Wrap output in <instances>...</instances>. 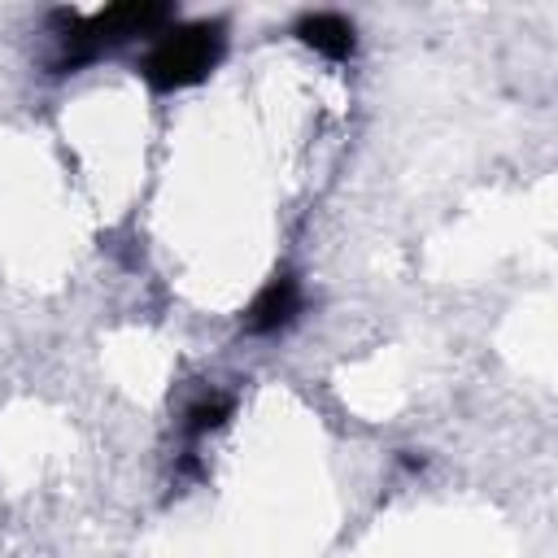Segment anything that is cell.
<instances>
[{
    "label": "cell",
    "mask_w": 558,
    "mask_h": 558,
    "mask_svg": "<svg viewBox=\"0 0 558 558\" xmlns=\"http://www.w3.org/2000/svg\"><path fill=\"white\" fill-rule=\"evenodd\" d=\"M170 22H174V9L157 4V0L109 4L96 13H65L61 9V13H52V35H57L52 74H74L135 35H161Z\"/></svg>",
    "instance_id": "6da1fadb"
},
{
    "label": "cell",
    "mask_w": 558,
    "mask_h": 558,
    "mask_svg": "<svg viewBox=\"0 0 558 558\" xmlns=\"http://www.w3.org/2000/svg\"><path fill=\"white\" fill-rule=\"evenodd\" d=\"M227 52V26L218 17H201V22H170L161 35H153L140 74L153 92L170 96V92H187L196 83H205L218 61Z\"/></svg>",
    "instance_id": "7a4b0ae2"
},
{
    "label": "cell",
    "mask_w": 558,
    "mask_h": 558,
    "mask_svg": "<svg viewBox=\"0 0 558 558\" xmlns=\"http://www.w3.org/2000/svg\"><path fill=\"white\" fill-rule=\"evenodd\" d=\"M305 310V288L292 270H275L248 301L244 310V331L248 336H279L288 331Z\"/></svg>",
    "instance_id": "3957f363"
},
{
    "label": "cell",
    "mask_w": 558,
    "mask_h": 558,
    "mask_svg": "<svg viewBox=\"0 0 558 558\" xmlns=\"http://www.w3.org/2000/svg\"><path fill=\"white\" fill-rule=\"evenodd\" d=\"M292 35L305 44V48H314L318 57H327V61H349L353 52H357V31H353V22L344 17V13H336V9H314V13H301L296 17V26H292Z\"/></svg>",
    "instance_id": "277c9868"
},
{
    "label": "cell",
    "mask_w": 558,
    "mask_h": 558,
    "mask_svg": "<svg viewBox=\"0 0 558 558\" xmlns=\"http://www.w3.org/2000/svg\"><path fill=\"white\" fill-rule=\"evenodd\" d=\"M231 414H235V397L222 392V388H205V392H196V397L183 405L179 432H183L187 440H205V436L222 432Z\"/></svg>",
    "instance_id": "5b68a950"
}]
</instances>
